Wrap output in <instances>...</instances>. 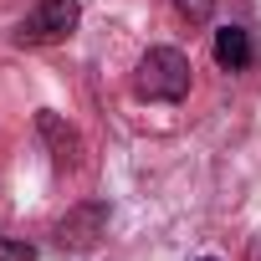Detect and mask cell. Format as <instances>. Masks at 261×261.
<instances>
[{
    "label": "cell",
    "mask_w": 261,
    "mask_h": 261,
    "mask_svg": "<svg viewBox=\"0 0 261 261\" xmlns=\"http://www.w3.org/2000/svg\"><path fill=\"white\" fill-rule=\"evenodd\" d=\"M134 92L144 102H185L190 92V57L174 46H149L134 72Z\"/></svg>",
    "instance_id": "obj_1"
},
{
    "label": "cell",
    "mask_w": 261,
    "mask_h": 261,
    "mask_svg": "<svg viewBox=\"0 0 261 261\" xmlns=\"http://www.w3.org/2000/svg\"><path fill=\"white\" fill-rule=\"evenodd\" d=\"M77 21H82L77 0H36V11L21 21L16 41L21 46H57V41H67L77 31Z\"/></svg>",
    "instance_id": "obj_2"
},
{
    "label": "cell",
    "mask_w": 261,
    "mask_h": 261,
    "mask_svg": "<svg viewBox=\"0 0 261 261\" xmlns=\"http://www.w3.org/2000/svg\"><path fill=\"white\" fill-rule=\"evenodd\" d=\"M102 225H108V210H102V205H82V210H72V215L57 225V246L87 251V246H97Z\"/></svg>",
    "instance_id": "obj_3"
},
{
    "label": "cell",
    "mask_w": 261,
    "mask_h": 261,
    "mask_svg": "<svg viewBox=\"0 0 261 261\" xmlns=\"http://www.w3.org/2000/svg\"><path fill=\"white\" fill-rule=\"evenodd\" d=\"M215 62H220V72H246V67L256 62L251 31H246V26H220V31H215Z\"/></svg>",
    "instance_id": "obj_4"
},
{
    "label": "cell",
    "mask_w": 261,
    "mask_h": 261,
    "mask_svg": "<svg viewBox=\"0 0 261 261\" xmlns=\"http://www.w3.org/2000/svg\"><path fill=\"white\" fill-rule=\"evenodd\" d=\"M41 134H46V139H57V154H51V159H57V169H72V164H77V139H72V134L62 139V123H57L51 113H41Z\"/></svg>",
    "instance_id": "obj_5"
},
{
    "label": "cell",
    "mask_w": 261,
    "mask_h": 261,
    "mask_svg": "<svg viewBox=\"0 0 261 261\" xmlns=\"http://www.w3.org/2000/svg\"><path fill=\"white\" fill-rule=\"evenodd\" d=\"M0 261H36V246H31V241H11V236H0Z\"/></svg>",
    "instance_id": "obj_6"
},
{
    "label": "cell",
    "mask_w": 261,
    "mask_h": 261,
    "mask_svg": "<svg viewBox=\"0 0 261 261\" xmlns=\"http://www.w3.org/2000/svg\"><path fill=\"white\" fill-rule=\"evenodd\" d=\"M174 11H179L185 21H195V26H200V21H210V11H215V0H174Z\"/></svg>",
    "instance_id": "obj_7"
},
{
    "label": "cell",
    "mask_w": 261,
    "mask_h": 261,
    "mask_svg": "<svg viewBox=\"0 0 261 261\" xmlns=\"http://www.w3.org/2000/svg\"><path fill=\"white\" fill-rule=\"evenodd\" d=\"M251 261H261V236H256V241H251Z\"/></svg>",
    "instance_id": "obj_8"
},
{
    "label": "cell",
    "mask_w": 261,
    "mask_h": 261,
    "mask_svg": "<svg viewBox=\"0 0 261 261\" xmlns=\"http://www.w3.org/2000/svg\"><path fill=\"white\" fill-rule=\"evenodd\" d=\"M205 261H215V256H205Z\"/></svg>",
    "instance_id": "obj_9"
}]
</instances>
